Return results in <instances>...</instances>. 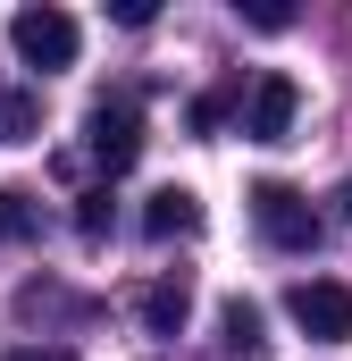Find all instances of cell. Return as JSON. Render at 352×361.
Returning <instances> with one entry per match:
<instances>
[{
	"label": "cell",
	"mask_w": 352,
	"mask_h": 361,
	"mask_svg": "<svg viewBox=\"0 0 352 361\" xmlns=\"http://www.w3.org/2000/svg\"><path fill=\"white\" fill-rule=\"evenodd\" d=\"M143 235H201V193L193 185H160L151 202H143Z\"/></svg>",
	"instance_id": "cell-6"
},
{
	"label": "cell",
	"mask_w": 352,
	"mask_h": 361,
	"mask_svg": "<svg viewBox=\"0 0 352 361\" xmlns=\"http://www.w3.org/2000/svg\"><path fill=\"white\" fill-rule=\"evenodd\" d=\"M8 51L25 59V68H76V51H84V25L68 17V8H51V0H34V8H17L8 17Z\"/></svg>",
	"instance_id": "cell-2"
},
{
	"label": "cell",
	"mask_w": 352,
	"mask_h": 361,
	"mask_svg": "<svg viewBox=\"0 0 352 361\" xmlns=\"http://www.w3.org/2000/svg\"><path fill=\"white\" fill-rule=\"evenodd\" d=\"M294 118H302V85L268 68L260 85L244 92V135H252V143H285V135H294Z\"/></svg>",
	"instance_id": "cell-5"
},
{
	"label": "cell",
	"mask_w": 352,
	"mask_h": 361,
	"mask_svg": "<svg viewBox=\"0 0 352 361\" xmlns=\"http://www.w3.org/2000/svg\"><path fill=\"white\" fill-rule=\"evenodd\" d=\"M184 311H193V286H184V277H160V286L143 294V328H151V336H176Z\"/></svg>",
	"instance_id": "cell-7"
},
{
	"label": "cell",
	"mask_w": 352,
	"mask_h": 361,
	"mask_svg": "<svg viewBox=\"0 0 352 361\" xmlns=\"http://www.w3.org/2000/svg\"><path fill=\"white\" fill-rule=\"evenodd\" d=\"M235 8H244V25H260V34H285V25H294L285 0H235Z\"/></svg>",
	"instance_id": "cell-12"
},
{
	"label": "cell",
	"mask_w": 352,
	"mask_h": 361,
	"mask_svg": "<svg viewBox=\"0 0 352 361\" xmlns=\"http://www.w3.org/2000/svg\"><path fill=\"white\" fill-rule=\"evenodd\" d=\"M227 109H235V92H201V101H193V135H218Z\"/></svg>",
	"instance_id": "cell-13"
},
{
	"label": "cell",
	"mask_w": 352,
	"mask_h": 361,
	"mask_svg": "<svg viewBox=\"0 0 352 361\" xmlns=\"http://www.w3.org/2000/svg\"><path fill=\"white\" fill-rule=\"evenodd\" d=\"M42 135V101L34 92H0V143H34Z\"/></svg>",
	"instance_id": "cell-9"
},
{
	"label": "cell",
	"mask_w": 352,
	"mask_h": 361,
	"mask_svg": "<svg viewBox=\"0 0 352 361\" xmlns=\"http://www.w3.org/2000/svg\"><path fill=\"white\" fill-rule=\"evenodd\" d=\"M109 17H118V25H151V17H160V0H118Z\"/></svg>",
	"instance_id": "cell-14"
},
{
	"label": "cell",
	"mask_w": 352,
	"mask_h": 361,
	"mask_svg": "<svg viewBox=\"0 0 352 361\" xmlns=\"http://www.w3.org/2000/svg\"><path fill=\"white\" fill-rule=\"evenodd\" d=\"M34 235H42L34 193H25V185H0V244H34Z\"/></svg>",
	"instance_id": "cell-8"
},
{
	"label": "cell",
	"mask_w": 352,
	"mask_h": 361,
	"mask_svg": "<svg viewBox=\"0 0 352 361\" xmlns=\"http://www.w3.org/2000/svg\"><path fill=\"white\" fill-rule=\"evenodd\" d=\"M218 328H227V345H235V353H260V345H268V336H260V302H244V294L218 311Z\"/></svg>",
	"instance_id": "cell-10"
},
{
	"label": "cell",
	"mask_w": 352,
	"mask_h": 361,
	"mask_svg": "<svg viewBox=\"0 0 352 361\" xmlns=\"http://www.w3.org/2000/svg\"><path fill=\"white\" fill-rule=\"evenodd\" d=\"M285 311H294V328L310 345H352V286L344 277H302L285 294Z\"/></svg>",
	"instance_id": "cell-4"
},
{
	"label": "cell",
	"mask_w": 352,
	"mask_h": 361,
	"mask_svg": "<svg viewBox=\"0 0 352 361\" xmlns=\"http://www.w3.org/2000/svg\"><path fill=\"white\" fill-rule=\"evenodd\" d=\"M336 202H344V219H352V185H344V193H336Z\"/></svg>",
	"instance_id": "cell-16"
},
{
	"label": "cell",
	"mask_w": 352,
	"mask_h": 361,
	"mask_svg": "<svg viewBox=\"0 0 352 361\" xmlns=\"http://www.w3.org/2000/svg\"><path fill=\"white\" fill-rule=\"evenodd\" d=\"M84 152H92V169H109V177H126L143 160V101L134 92H101L84 109Z\"/></svg>",
	"instance_id": "cell-1"
},
{
	"label": "cell",
	"mask_w": 352,
	"mask_h": 361,
	"mask_svg": "<svg viewBox=\"0 0 352 361\" xmlns=\"http://www.w3.org/2000/svg\"><path fill=\"white\" fill-rule=\"evenodd\" d=\"M252 227H260L277 252H310V244L327 235V219L310 210V193H294V185H277V177L252 185Z\"/></svg>",
	"instance_id": "cell-3"
},
{
	"label": "cell",
	"mask_w": 352,
	"mask_h": 361,
	"mask_svg": "<svg viewBox=\"0 0 352 361\" xmlns=\"http://www.w3.org/2000/svg\"><path fill=\"white\" fill-rule=\"evenodd\" d=\"M109 227H118V210H109V185H92V193H76V235H84V244H101Z\"/></svg>",
	"instance_id": "cell-11"
},
{
	"label": "cell",
	"mask_w": 352,
	"mask_h": 361,
	"mask_svg": "<svg viewBox=\"0 0 352 361\" xmlns=\"http://www.w3.org/2000/svg\"><path fill=\"white\" fill-rule=\"evenodd\" d=\"M8 361H76L68 345H25V353H8Z\"/></svg>",
	"instance_id": "cell-15"
}]
</instances>
